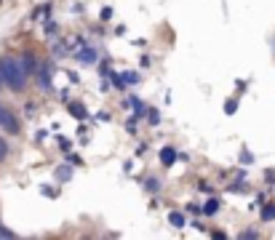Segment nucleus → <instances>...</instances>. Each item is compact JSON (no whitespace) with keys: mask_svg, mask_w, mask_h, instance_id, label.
Returning <instances> with one entry per match:
<instances>
[{"mask_svg":"<svg viewBox=\"0 0 275 240\" xmlns=\"http://www.w3.org/2000/svg\"><path fill=\"white\" fill-rule=\"evenodd\" d=\"M59 147H62L64 152H70V150H73V141H67L64 136H59Z\"/></svg>","mask_w":275,"mask_h":240,"instance_id":"20","label":"nucleus"},{"mask_svg":"<svg viewBox=\"0 0 275 240\" xmlns=\"http://www.w3.org/2000/svg\"><path fill=\"white\" fill-rule=\"evenodd\" d=\"M0 75H3V83L11 88V91H16L21 93L27 88V72L21 69V62L16 56H11V54H3L0 56Z\"/></svg>","mask_w":275,"mask_h":240,"instance_id":"1","label":"nucleus"},{"mask_svg":"<svg viewBox=\"0 0 275 240\" xmlns=\"http://www.w3.org/2000/svg\"><path fill=\"white\" fill-rule=\"evenodd\" d=\"M222 208V200H217V198H211V200H206V206H203V213L206 216H214Z\"/></svg>","mask_w":275,"mask_h":240,"instance_id":"10","label":"nucleus"},{"mask_svg":"<svg viewBox=\"0 0 275 240\" xmlns=\"http://www.w3.org/2000/svg\"><path fill=\"white\" fill-rule=\"evenodd\" d=\"M6 158H8V144H6L3 136H0V163H3Z\"/></svg>","mask_w":275,"mask_h":240,"instance_id":"18","label":"nucleus"},{"mask_svg":"<svg viewBox=\"0 0 275 240\" xmlns=\"http://www.w3.org/2000/svg\"><path fill=\"white\" fill-rule=\"evenodd\" d=\"M0 237H16V232H14V230H8V227H3V224H0Z\"/></svg>","mask_w":275,"mask_h":240,"instance_id":"21","label":"nucleus"},{"mask_svg":"<svg viewBox=\"0 0 275 240\" xmlns=\"http://www.w3.org/2000/svg\"><path fill=\"white\" fill-rule=\"evenodd\" d=\"M110 16H112V8H102V21H107Z\"/></svg>","mask_w":275,"mask_h":240,"instance_id":"27","label":"nucleus"},{"mask_svg":"<svg viewBox=\"0 0 275 240\" xmlns=\"http://www.w3.org/2000/svg\"><path fill=\"white\" fill-rule=\"evenodd\" d=\"M235 110H238V99H230V102L224 104V112L227 115H235Z\"/></svg>","mask_w":275,"mask_h":240,"instance_id":"19","label":"nucleus"},{"mask_svg":"<svg viewBox=\"0 0 275 240\" xmlns=\"http://www.w3.org/2000/svg\"><path fill=\"white\" fill-rule=\"evenodd\" d=\"M67 110H70V115L78 117V120H86V117H88V110H86L80 102H67Z\"/></svg>","mask_w":275,"mask_h":240,"instance_id":"6","label":"nucleus"},{"mask_svg":"<svg viewBox=\"0 0 275 240\" xmlns=\"http://www.w3.org/2000/svg\"><path fill=\"white\" fill-rule=\"evenodd\" d=\"M123 80H126V86H136V83H139V72H123Z\"/></svg>","mask_w":275,"mask_h":240,"instance_id":"13","label":"nucleus"},{"mask_svg":"<svg viewBox=\"0 0 275 240\" xmlns=\"http://www.w3.org/2000/svg\"><path fill=\"white\" fill-rule=\"evenodd\" d=\"M126 131H128V134H136V117H134V120H128V123H126Z\"/></svg>","mask_w":275,"mask_h":240,"instance_id":"23","label":"nucleus"},{"mask_svg":"<svg viewBox=\"0 0 275 240\" xmlns=\"http://www.w3.org/2000/svg\"><path fill=\"white\" fill-rule=\"evenodd\" d=\"M40 192H43V195H49V198H56V189L54 187H40Z\"/></svg>","mask_w":275,"mask_h":240,"instance_id":"24","label":"nucleus"},{"mask_svg":"<svg viewBox=\"0 0 275 240\" xmlns=\"http://www.w3.org/2000/svg\"><path fill=\"white\" fill-rule=\"evenodd\" d=\"M64 51H70V45H67V43H56V45H54V56H56V59H62V56H67Z\"/></svg>","mask_w":275,"mask_h":240,"instance_id":"14","label":"nucleus"},{"mask_svg":"<svg viewBox=\"0 0 275 240\" xmlns=\"http://www.w3.org/2000/svg\"><path fill=\"white\" fill-rule=\"evenodd\" d=\"M145 182H147L145 187H147L150 192H158V189H161V179H158V176H155V179L150 176V179H145Z\"/></svg>","mask_w":275,"mask_h":240,"instance_id":"16","label":"nucleus"},{"mask_svg":"<svg viewBox=\"0 0 275 240\" xmlns=\"http://www.w3.org/2000/svg\"><path fill=\"white\" fill-rule=\"evenodd\" d=\"M19 62H21V69L27 72V78H35V75H38V59H35L32 51H21Z\"/></svg>","mask_w":275,"mask_h":240,"instance_id":"3","label":"nucleus"},{"mask_svg":"<svg viewBox=\"0 0 275 240\" xmlns=\"http://www.w3.org/2000/svg\"><path fill=\"white\" fill-rule=\"evenodd\" d=\"M238 237H243V240H259V230H243Z\"/></svg>","mask_w":275,"mask_h":240,"instance_id":"17","label":"nucleus"},{"mask_svg":"<svg viewBox=\"0 0 275 240\" xmlns=\"http://www.w3.org/2000/svg\"><path fill=\"white\" fill-rule=\"evenodd\" d=\"M147 120H150L152 126H158V123H161V112L155 110V107H150V110H147Z\"/></svg>","mask_w":275,"mask_h":240,"instance_id":"15","label":"nucleus"},{"mask_svg":"<svg viewBox=\"0 0 275 240\" xmlns=\"http://www.w3.org/2000/svg\"><path fill=\"white\" fill-rule=\"evenodd\" d=\"M176 158H179V155H176V150H174V147H163V150H161V163H163L166 168L174 165V163H176Z\"/></svg>","mask_w":275,"mask_h":240,"instance_id":"8","label":"nucleus"},{"mask_svg":"<svg viewBox=\"0 0 275 240\" xmlns=\"http://www.w3.org/2000/svg\"><path fill=\"white\" fill-rule=\"evenodd\" d=\"M169 224L176 227V230H182V227L187 224V222H185V213H182V211H171V213H169Z\"/></svg>","mask_w":275,"mask_h":240,"instance_id":"9","label":"nucleus"},{"mask_svg":"<svg viewBox=\"0 0 275 240\" xmlns=\"http://www.w3.org/2000/svg\"><path fill=\"white\" fill-rule=\"evenodd\" d=\"M0 128H6V134H19L21 126H19V117L14 115V110H8V107L0 104Z\"/></svg>","mask_w":275,"mask_h":240,"instance_id":"2","label":"nucleus"},{"mask_svg":"<svg viewBox=\"0 0 275 240\" xmlns=\"http://www.w3.org/2000/svg\"><path fill=\"white\" fill-rule=\"evenodd\" d=\"M0 86H6V83H3V75H0Z\"/></svg>","mask_w":275,"mask_h":240,"instance_id":"29","label":"nucleus"},{"mask_svg":"<svg viewBox=\"0 0 275 240\" xmlns=\"http://www.w3.org/2000/svg\"><path fill=\"white\" fill-rule=\"evenodd\" d=\"M272 54H275V38H272Z\"/></svg>","mask_w":275,"mask_h":240,"instance_id":"30","label":"nucleus"},{"mask_svg":"<svg viewBox=\"0 0 275 240\" xmlns=\"http://www.w3.org/2000/svg\"><path fill=\"white\" fill-rule=\"evenodd\" d=\"M54 179L56 182H70V179H73V168H70V160H67V165H59L56 171H54Z\"/></svg>","mask_w":275,"mask_h":240,"instance_id":"7","label":"nucleus"},{"mask_svg":"<svg viewBox=\"0 0 275 240\" xmlns=\"http://www.w3.org/2000/svg\"><path fill=\"white\" fill-rule=\"evenodd\" d=\"M187 211H190V213H203V206H195V203H187Z\"/></svg>","mask_w":275,"mask_h":240,"instance_id":"22","label":"nucleus"},{"mask_svg":"<svg viewBox=\"0 0 275 240\" xmlns=\"http://www.w3.org/2000/svg\"><path fill=\"white\" fill-rule=\"evenodd\" d=\"M246 189H248L246 184H233V187H230V192H246Z\"/></svg>","mask_w":275,"mask_h":240,"instance_id":"28","label":"nucleus"},{"mask_svg":"<svg viewBox=\"0 0 275 240\" xmlns=\"http://www.w3.org/2000/svg\"><path fill=\"white\" fill-rule=\"evenodd\" d=\"M275 219V203H265L262 206V222H272Z\"/></svg>","mask_w":275,"mask_h":240,"instance_id":"11","label":"nucleus"},{"mask_svg":"<svg viewBox=\"0 0 275 240\" xmlns=\"http://www.w3.org/2000/svg\"><path fill=\"white\" fill-rule=\"evenodd\" d=\"M241 160H243L246 165H248V163H254V158H251V152H248V150H243V155H241Z\"/></svg>","mask_w":275,"mask_h":240,"instance_id":"26","label":"nucleus"},{"mask_svg":"<svg viewBox=\"0 0 275 240\" xmlns=\"http://www.w3.org/2000/svg\"><path fill=\"white\" fill-rule=\"evenodd\" d=\"M128 107H134L136 117H142V115H145V104H142V102L136 99V96H134V99H128Z\"/></svg>","mask_w":275,"mask_h":240,"instance_id":"12","label":"nucleus"},{"mask_svg":"<svg viewBox=\"0 0 275 240\" xmlns=\"http://www.w3.org/2000/svg\"><path fill=\"white\" fill-rule=\"evenodd\" d=\"M70 163H73V165H83V158H80V155H70V158H67Z\"/></svg>","mask_w":275,"mask_h":240,"instance_id":"25","label":"nucleus"},{"mask_svg":"<svg viewBox=\"0 0 275 240\" xmlns=\"http://www.w3.org/2000/svg\"><path fill=\"white\" fill-rule=\"evenodd\" d=\"M38 83H40L43 91H51V88H54V83H51V67H49V64L38 67Z\"/></svg>","mask_w":275,"mask_h":240,"instance_id":"4","label":"nucleus"},{"mask_svg":"<svg viewBox=\"0 0 275 240\" xmlns=\"http://www.w3.org/2000/svg\"><path fill=\"white\" fill-rule=\"evenodd\" d=\"M78 59H80V62L83 64H97V48H91V45H83L80 48V51H78Z\"/></svg>","mask_w":275,"mask_h":240,"instance_id":"5","label":"nucleus"}]
</instances>
